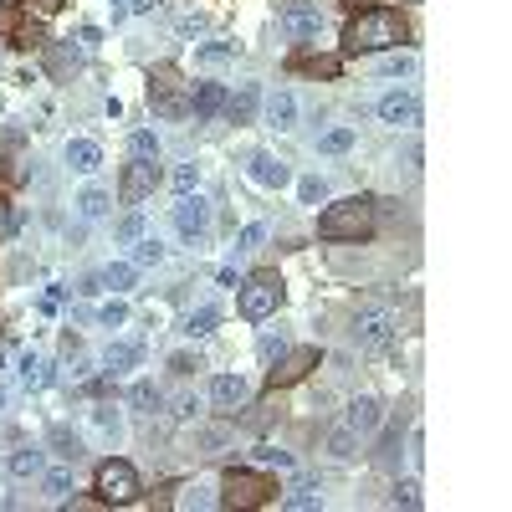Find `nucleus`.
Returning <instances> with one entry per match:
<instances>
[{"label": "nucleus", "mask_w": 512, "mask_h": 512, "mask_svg": "<svg viewBox=\"0 0 512 512\" xmlns=\"http://www.w3.org/2000/svg\"><path fill=\"white\" fill-rule=\"evenodd\" d=\"M354 338H359V349H384L395 338V313L390 308H364L359 323H354Z\"/></svg>", "instance_id": "6e6552de"}, {"label": "nucleus", "mask_w": 512, "mask_h": 512, "mask_svg": "<svg viewBox=\"0 0 512 512\" xmlns=\"http://www.w3.org/2000/svg\"><path fill=\"white\" fill-rule=\"evenodd\" d=\"M62 6H67V0H31V11H36V16H57Z\"/></svg>", "instance_id": "de8ad7c7"}, {"label": "nucleus", "mask_w": 512, "mask_h": 512, "mask_svg": "<svg viewBox=\"0 0 512 512\" xmlns=\"http://www.w3.org/2000/svg\"><path fill=\"white\" fill-rule=\"evenodd\" d=\"M262 241H267V226H262V221H256V226H246V231H241V251H256V246H262Z\"/></svg>", "instance_id": "ea45409f"}, {"label": "nucleus", "mask_w": 512, "mask_h": 512, "mask_svg": "<svg viewBox=\"0 0 512 512\" xmlns=\"http://www.w3.org/2000/svg\"><path fill=\"white\" fill-rule=\"evenodd\" d=\"M67 487H72V472L62 466V472H47V492L52 497H67Z\"/></svg>", "instance_id": "58836bf2"}, {"label": "nucleus", "mask_w": 512, "mask_h": 512, "mask_svg": "<svg viewBox=\"0 0 512 512\" xmlns=\"http://www.w3.org/2000/svg\"><path fill=\"white\" fill-rule=\"evenodd\" d=\"M118 241H139V216H123L118 221Z\"/></svg>", "instance_id": "49530a36"}, {"label": "nucleus", "mask_w": 512, "mask_h": 512, "mask_svg": "<svg viewBox=\"0 0 512 512\" xmlns=\"http://www.w3.org/2000/svg\"><path fill=\"white\" fill-rule=\"evenodd\" d=\"M328 451L333 456H354V431H349V425H338V431L328 436Z\"/></svg>", "instance_id": "c756f323"}, {"label": "nucleus", "mask_w": 512, "mask_h": 512, "mask_svg": "<svg viewBox=\"0 0 512 512\" xmlns=\"http://www.w3.org/2000/svg\"><path fill=\"white\" fill-rule=\"evenodd\" d=\"M113 6H128V0H113Z\"/></svg>", "instance_id": "6e6d98bb"}, {"label": "nucleus", "mask_w": 512, "mask_h": 512, "mask_svg": "<svg viewBox=\"0 0 512 512\" xmlns=\"http://www.w3.org/2000/svg\"><path fill=\"white\" fill-rule=\"evenodd\" d=\"M256 349H262V359L282 354V349H287V333H262V344H256Z\"/></svg>", "instance_id": "4c0bfd02"}, {"label": "nucleus", "mask_w": 512, "mask_h": 512, "mask_svg": "<svg viewBox=\"0 0 512 512\" xmlns=\"http://www.w3.org/2000/svg\"><path fill=\"white\" fill-rule=\"evenodd\" d=\"M282 297H287V287H282L277 272H251L241 282V313L246 318H272L282 308Z\"/></svg>", "instance_id": "20e7f679"}, {"label": "nucleus", "mask_w": 512, "mask_h": 512, "mask_svg": "<svg viewBox=\"0 0 512 512\" xmlns=\"http://www.w3.org/2000/svg\"><path fill=\"white\" fill-rule=\"evenodd\" d=\"M318 349L313 344H297V349H282V359H277V369L267 374V384L272 390H287V384H297V379H308L313 369H318Z\"/></svg>", "instance_id": "0eeeda50"}, {"label": "nucleus", "mask_w": 512, "mask_h": 512, "mask_svg": "<svg viewBox=\"0 0 512 512\" xmlns=\"http://www.w3.org/2000/svg\"><path fill=\"white\" fill-rule=\"evenodd\" d=\"M251 180L267 190H282V185H292V169L277 154H251Z\"/></svg>", "instance_id": "ddd939ff"}, {"label": "nucleus", "mask_w": 512, "mask_h": 512, "mask_svg": "<svg viewBox=\"0 0 512 512\" xmlns=\"http://www.w3.org/2000/svg\"><path fill=\"white\" fill-rule=\"evenodd\" d=\"M0 405H6V384H0Z\"/></svg>", "instance_id": "5fc2aeb1"}, {"label": "nucleus", "mask_w": 512, "mask_h": 512, "mask_svg": "<svg viewBox=\"0 0 512 512\" xmlns=\"http://www.w3.org/2000/svg\"><path fill=\"white\" fill-rule=\"evenodd\" d=\"M374 226H379L374 221V200H364V195L338 200V205H328L318 216V236L323 241H369Z\"/></svg>", "instance_id": "f03ea898"}, {"label": "nucleus", "mask_w": 512, "mask_h": 512, "mask_svg": "<svg viewBox=\"0 0 512 512\" xmlns=\"http://www.w3.org/2000/svg\"><path fill=\"white\" fill-rule=\"evenodd\" d=\"M349 144H354L349 128H328V134H323V149H328V154H344Z\"/></svg>", "instance_id": "2f4dec72"}, {"label": "nucleus", "mask_w": 512, "mask_h": 512, "mask_svg": "<svg viewBox=\"0 0 512 512\" xmlns=\"http://www.w3.org/2000/svg\"><path fill=\"white\" fill-rule=\"evenodd\" d=\"M344 425H349L354 436H374L379 425H384V405H379L374 395H359V400L344 410Z\"/></svg>", "instance_id": "9d476101"}, {"label": "nucleus", "mask_w": 512, "mask_h": 512, "mask_svg": "<svg viewBox=\"0 0 512 512\" xmlns=\"http://www.w3.org/2000/svg\"><path fill=\"white\" fill-rule=\"evenodd\" d=\"M287 507H292V512H313V507H318V492H313V487H297V492L287 497Z\"/></svg>", "instance_id": "72a5a7b5"}, {"label": "nucleus", "mask_w": 512, "mask_h": 512, "mask_svg": "<svg viewBox=\"0 0 512 512\" xmlns=\"http://www.w3.org/2000/svg\"><path fill=\"white\" fill-rule=\"evenodd\" d=\"M52 446H57V456L62 461H82V441H77V431H67V425H57V431H52Z\"/></svg>", "instance_id": "393cba45"}, {"label": "nucleus", "mask_w": 512, "mask_h": 512, "mask_svg": "<svg viewBox=\"0 0 512 512\" xmlns=\"http://www.w3.org/2000/svg\"><path fill=\"white\" fill-rule=\"evenodd\" d=\"M190 82L180 77V67H154L149 72V103L164 113V118H190Z\"/></svg>", "instance_id": "7ed1b4c3"}, {"label": "nucleus", "mask_w": 512, "mask_h": 512, "mask_svg": "<svg viewBox=\"0 0 512 512\" xmlns=\"http://www.w3.org/2000/svg\"><path fill=\"white\" fill-rule=\"evenodd\" d=\"M267 118H272V128H292L297 123V98L292 93H272L267 98Z\"/></svg>", "instance_id": "aec40b11"}, {"label": "nucleus", "mask_w": 512, "mask_h": 512, "mask_svg": "<svg viewBox=\"0 0 512 512\" xmlns=\"http://www.w3.org/2000/svg\"><path fill=\"white\" fill-rule=\"evenodd\" d=\"M216 323H221V308H216V303H205V308H195V313H190L185 333H210Z\"/></svg>", "instance_id": "a878e982"}, {"label": "nucleus", "mask_w": 512, "mask_h": 512, "mask_svg": "<svg viewBox=\"0 0 512 512\" xmlns=\"http://www.w3.org/2000/svg\"><path fill=\"white\" fill-rule=\"evenodd\" d=\"M395 507H420V487H415V482L395 487Z\"/></svg>", "instance_id": "37998d69"}, {"label": "nucleus", "mask_w": 512, "mask_h": 512, "mask_svg": "<svg viewBox=\"0 0 512 512\" xmlns=\"http://www.w3.org/2000/svg\"><path fill=\"white\" fill-rule=\"evenodd\" d=\"M154 262H164V246H159L154 236L134 241V267H154Z\"/></svg>", "instance_id": "bb28decb"}, {"label": "nucleus", "mask_w": 512, "mask_h": 512, "mask_svg": "<svg viewBox=\"0 0 512 512\" xmlns=\"http://www.w3.org/2000/svg\"><path fill=\"white\" fill-rule=\"evenodd\" d=\"M226 108V88H221V82H200V88L190 93V113L195 118H216Z\"/></svg>", "instance_id": "2eb2a0df"}, {"label": "nucleus", "mask_w": 512, "mask_h": 512, "mask_svg": "<svg viewBox=\"0 0 512 512\" xmlns=\"http://www.w3.org/2000/svg\"><path fill=\"white\" fill-rule=\"evenodd\" d=\"M41 466H47V456H41L36 446H26V451H16V456L6 461V472H11V477H41Z\"/></svg>", "instance_id": "412c9836"}, {"label": "nucleus", "mask_w": 512, "mask_h": 512, "mask_svg": "<svg viewBox=\"0 0 512 512\" xmlns=\"http://www.w3.org/2000/svg\"><path fill=\"white\" fill-rule=\"evenodd\" d=\"M67 164L77 169V175H93V169L103 164V149H98L93 139H72V144H67Z\"/></svg>", "instance_id": "f3484780"}, {"label": "nucleus", "mask_w": 512, "mask_h": 512, "mask_svg": "<svg viewBox=\"0 0 512 512\" xmlns=\"http://www.w3.org/2000/svg\"><path fill=\"white\" fill-rule=\"evenodd\" d=\"M256 461H262V466H292V456H287V451H277V446H267V441L256 446Z\"/></svg>", "instance_id": "c9c22d12"}, {"label": "nucleus", "mask_w": 512, "mask_h": 512, "mask_svg": "<svg viewBox=\"0 0 512 512\" xmlns=\"http://www.w3.org/2000/svg\"><path fill=\"white\" fill-rule=\"evenodd\" d=\"M205 502H221V497H210V487H190V492L180 497V507H205Z\"/></svg>", "instance_id": "79ce46f5"}, {"label": "nucleus", "mask_w": 512, "mask_h": 512, "mask_svg": "<svg viewBox=\"0 0 512 512\" xmlns=\"http://www.w3.org/2000/svg\"><path fill=\"white\" fill-rule=\"evenodd\" d=\"M98 41H103V31H98V26H82V47H88V52H93V47H98Z\"/></svg>", "instance_id": "3c124183"}, {"label": "nucleus", "mask_w": 512, "mask_h": 512, "mask_svg": "<svg viewBox=\"0 0 512 512\" xmlns=\"http://www.w3.org/2000/svg\"><path fill=\"white\" fill-rule=\"evenodd\" d=\"M98 318H103V328H118V323L128 318V308H123V303H108V308H103Z\"/></svg>", "instance_id": "c03bdc74"}, {"label": "nucleus", "mask_w": 512, "mask_h": 512, "mask_svg": "<svg viewBox=\"0 0 512 512\" xmlns=\"http://www.w3.org/2000/svg\"><path fill=\"white\" fill-rule=\"evenodd\" d=\"M77 67H82V57H77L72 41H52V47H47V72L52 77H72Z\"/></svg>", "instance_id": "6ab92c4d"}, {"label": "nucleus", "mask_w": 512, "mask_h": 512, "mask_svg": "<svg viewBox=\"0 0 512 512\" xmlns=\"http://www.w3.org/2000/svg\"><path fill=\"white\" fill-rule=\"evenodd\" d=\"M128 154H134V159H159V139L154 134H134V139H128Z\"/></svg>", "instance_id": "c85d7f7f"}, {"label": "nucleus", "mask_w": 512, "mask_h": 512, "mask_svg": "<svg viewBox=\"0 0 512 512\" xmlns=\"http://www.w3.org/2000/svg\"><path fill=\"white\" fill-rule=\"evenodd\" d=\"M159 180H164V175H159V164H154V159H134V164L123 169V185H118V195H123L128 205H139V200H144V195H149Z\"/></svg>", "instance_id": "1a4fd4ad"}, {"label": "nucleus", "mask_w": 512, "mask_h": 512, "mask_svg": "<svg viewBox=\"0 0 512 512\" xmlns=\"http://www.w3.org/2000/svg\"><path fill=\"white\" fill-rule=\"evenodd\" d=\"M77 210H82V216H88V221H98V216H108V190H98V185H88V190H82V195H77Z\"/></svg>", "instance_id": "5701e85b"}, {"label": "nucleus", "mask_w": 512, "mask_h": 512, "mask_svg": "<svg viewBox=\"0 0 512 512\" xmlns=\"http://www.w3.org/2000/svg\"><path fill=\"white\" fill-rule=\"evenodd\" d=\"M256 103H262V88H256V82H241L236 93H226V118L231 123H251L256 118Z\"/></svg>", "instance_id": "4468645a"}, {"label": "nucleus", "mask_w": 512, "mask_h": 512, "mask_svg": "<svg viewBox=\"0 0 512 512\" xmlns=\"http://www.w3.org/2000/svg\"><path fill=\"white\" fill-rule=\"evenodd\" d=\"M297 67H303V72H323V77L338 72V62H297Z\"/></svg>", "instance_id": "8fccbe9b"}, {"label": "nucleus", "mask_w": 512, "mask_h": 512, "mask_svg": "<svg viewBox=\"0 0 512 512\" xmlns=\"http://www.w3.org/2000/svg\"><path fill=\"white\" fill-rule=\"evenodd\" d=\"M175 226H180V236H200V231L210 226V205H205L200 195H180V205H175Z\"/></svg>", "instance_id": "f8f14e48"}, {"label": "nucleus", "mask_w": 512, "mask_h": 512, "mask_svg": "<svg viewBox=\"0 0 512 512\" xmlns=\"http://www.w3.org/2000/svg\"><path fill=\"white\" fill-rule=\"evenodd\" d=\"M349 11H369V6H379V0H344Z\"/></svg>", "instance_id": "603ef678"}, {"label": "nucleus", "mask_w": 512, "mask_h": 512, "mask_svg": "<svg viewBox=\"0 0 512 512\" xmlns=\"http://www.w3.org/2000/svg\"><path fill=\"white\" fill-rule=\"evenodd\" d=\"M277 26H282L292 41H313V36L323 31V16H318L313 6H287V11L277 16Z\"/></svg>", "instance_id": "9b49d317"}, {"label": "nucleus", "mask_w": 512, "mask_h": 512, "mask_svg": "<svg viewBox=\"0 0 512 512\" xmlns=\"http://www.w3.org/2000/svg\"><path fill=\"white\" fill-rule=\"evenodd\" d=\"M415 62L410 57H390V62H384V72H390V77H400V72H410Z\"/></svg>", "instance_id": "09e8293b"}, {"label": "nucleus", "mask_w": 512, "mask_h": 512, "mask_svg": "<svg viewBox=\"0 0 512 512\" xmlns=\"http://www.w3.org/2000/svg\"><path fill=\"white\" fill-rule=\"evenodd\" d=\"M272 497H277V482L256 477V472H231L226 477V492H221L226 507H267Z\"/></svg>", "instance_id": "423d86ee"}, {"label": "nucleus", "mask_w": 512, "mask_h": 512, "mask_svg": "<svg viewBox=\"0 0 512 512\" xmlns=\"http://www.w3.org/2000/svg\"><path fill=\"white\" fill-rule=\"evenodd\" d=\"M231 57H236V47H226V41H216V47H200V52H195V62H205V67H210V62H231Z\"/></svg>", "instance_id": "7c9ffc66"}, {"label": "nucleus", "mask_w": 512, "mask_h": 512, "mask_svg": "<svg viewBox=\"0 0 512 512\" xmlns=\"http://www.w3.org/2000/svg\"><path fill=\"white\" fill-rule=\"evenodd\" d=\"M210 400H216L221 410H236V405L246 400V379H241V374H221L216 384H210Z\"/></svg>", "instance_id": "a211bd4d"}, {"label": "nucleus", "mask_w": 512, "mask_h": 512, "mask_svg": "<svg viewBox=\"0 0 512 512\" xmlns=\"http://www.w3.org/2000/svg\"><path fill=\"white\" fill-rule=\"evenodd\" d=\"M154 6V0H128V11H149Z\"/></svg>", "instance_id": "864d4df0"}, {"label": "nucleus", "mask_w": 512, "mask_h": 512, "mask_svg": "<svg viewBox=\"0 0 512 512\" xmlns=\"http://www.w3.org/2000/svg\"><path fill=\"white\" fill-rule=\"evenodd\" d=\"M297 195H303V200H308V205H318V200H323V195H328V185H323V180H318V175H308V180H297Z\"/></svg>", "instance_id": "473e14b6"}, {"label": "nucleus", "mask_w": 512, "mask_h": 512, "mask_svg": "<svg viewBox=\"0 0 512 512\" xmlns=\"http://www.w3.org/2000/svg\"><path fill=\"white\" fill-rule=\"evenodd\" d=\"M410 41V21L400 11H384V6H369V11H354V21L344 26V52L359 57V52H390Z\"/></svg>", "instance_id": "f257e3e1"}, {"label": "nucleus", "mask_w": 512, "mask_h": 512, "mask_svg": "<svg viewBox=\"0 0 512 512\" xmlns=\"http://www.w3.org/2000/svg\"><path fill=\"white\" fill-rule=\"evenodd\" d=\"M21 379L31 384V390H41V384H47V379H52V369H47V364H41L36 354H26V359H21Z\"/></svg>", "instance_id": "cd10ccee"}, {"label": "nucleus", "mask_w": 512, "mask_h": 512, "mask_svg": "<svg viewBox=\"0 0 512 512\" xmlns=\"http://www.w3.org/2000/svg\"><path fill=\"white\" fill-rule=\"evenodd\" d=\"M11 231H16V210H11V200H6V195H0V241H6Z\"/></svg>", "instance_id": "a19ab883"}, {"label": "nucleus", "mask_w": 512, "mask_h": 512, "mask_svg": "<svg viewBox=\"0 0 512 512\" xmlns=\"http://www.w3.org/2000/svg\"><path fill=\"white\" fill-rule=\"evenodd\" d=\"M134 405H139L144 415H149V410L159 405V390H154V384H149V379H144V384H134Z\"/></svg>", "instance_id": "f704fd0d"}, {"label": "nucleus", "mask_w": 512, "mask_h": 512, "mask_svg": "<svg viewBox=\"0 0 512 512\" xmlns=\"http://www.w3.org/2000/svg\"><path fill=\"white\" fill-rule=\"evenodd\" d=\"M139 359H144V349H139V344H113V349L103 354V364H108L113 374H118V369H134Z\"/></svg>", "instance_id": "b1692460"}, {"label": "nucleus", "mask_w": 512, "mask_h": 512, "mask_svg": "<svg viewBox=\"0 0 512 512\" xmlns=\"http://www.w3.org/2000/svg\"><path fill=\"white\" fill-rule=\"evenodd\" d=\"M98 282H103L108 292H123V287H134V262H108V267L98 272Z\"/></svg>", "instance_id": "4be33fe9"}, {"label": "nucleus", "mask_w": 512, "mask_h": 512, "mask_svg": "<svg viewBox=\"0 0 512 512\" xmlns=\"http://www.w3.org/2000/svg\"><path fill=\"white\" fill-rule=\"evenodd\" d=\"M415 98L410 93H390V98H379V118L390 123V128H405V123H415Z\"/></svg>", "instance_id": "dca6fc26"}, {"label": "nucleus", "mask_w": 512, "mask_h": 512, "mask_svg": "<svg viewBox=\"0 0 512 512\" xmlns=\"http://www.w3.org/2000/svg\"><path fill=\"white\" fill-rule=\"evenodd\" d=\"M169 369H175V374H195L200 359H195V354H175V359H169Z\"/></svg>", "instance_id": "a18cd8bd"}, {"label": "nucleus", "mask_w": 512, "mask_h": 512, "mask_svg": "<svg viewBox=\"0 0 512 512\" xmlns=\"http://www.w3.org/2000/svg\"><path fill=\"white\" fill-rule=\"evenodd\" d=\"M93 492H98V502H134L139 497V472L128 461H103L93 472Z\"/></svg>", "instance_id": "39448f33"}, {"label": "nucleus", "mask_w": 512, "mask_h": 512, "mask_svg": "<svg viewBox=\"0 0 512 512\" xmlns=\"http://www.w3.org/2000/svg\"><path fill=\"white\" fill-rule=\"evenodd\" d=\"M195 180H200V164H185V169H175V190H180V195H190V190H195Z\"/></svg>", "instance_id": "e433bc0d"}]
</instances>
